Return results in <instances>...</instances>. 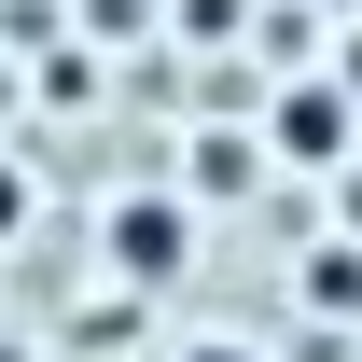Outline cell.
Here are the masks:
<instances>
[{
  "label": "cell",
  "mask_w": 362,
  "mask_h": 362,
  "mask_svg": "<svg viewBox=\"0 0 362 362\" xmlns=\"http://www.w3.org/2000/svg\"><path fill=\"white\" fill-rule=\"evenodd\" d=\"M14 223H28V181H14V168H0V237H14Z\"/></svg>",
  "instance_id": "cell-4"
},
{
  "label": "cell",
  "mask_w": 362,
  "mask_h": 362,
  "mask_svg": "<svg viewBox=\"0 0 362 362\" xmlns=\"http://www.w3.org/2000/svg\"><path fill=\"white\" fill-rule=\"evenodd\" d=\"M112 279H126V293H168L181 265H195V209H181V195H112Z\"/></svg>",
  "instance_id": "cell-1"
},
{
  "label": "cell",
  "mask_w": 362,
  "mask_h": 362,
  "mask_svg": "<svg viewBox=\"0 0 362 362\" xmlns=\"http://www.w3.org/2000/svg\"><path fill=\"white\" fill-rule=\"evenodd\" d=\"M168 362H265V349H237V334H195V349H168Z\"/></svg>",
  "instance_id": "cell-3"
},
{
  "label": "cell",
  "mask_w": 362,
  "mask_h": 362,
  "mask_svg": "<svg viewBox=\"0 0 362 362\" xmlns=\"http://www.w3.org/2000/svg\"><path fill=\"white\" fill-rule=\"evenodd\" d=\"M349 139H362V98H349V84L307 70V84L265 98V153H279V168H349Z\"/></svg>",
  "instance_id": "cell-2"
},
{
  "label": "cell",
  "mask_w": 362,
  "mask_h": 362,
  "mask_svg": "<svg viewBox=\"0 0 362 362\" xmlns=\"http://www.w3.org/2000/svg\"><path fill=\"white\" fill-rule=\"evenodd\" d=\"M307 14H362V0H307Z\"/></svg>",
  "instance_id": "cell-5"
}]
</instances>
